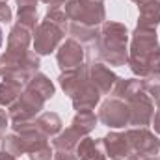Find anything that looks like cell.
I'll use <instances>...</instances> for the list:
<instances>
[{"label": "cell", "mask_w": 160, "mask_h": 160, "mask_svg": "<svg viewBox=\"0 0 160 160\" xmlns=\"http://www.w3.org/2000/svg\"><path fill=\"white\" fill-rule=\"evenodd\" d=\"M130 50H128V65L134 75L140 78L160 75V45L157 30L136 26L130 34Z\"/></svg>", "instance_id": "cell-1"}, {"label": "cell", "mask_w": 160, "mask_h": 160, "mask_svg": "<svg viewBox=\"0 0 160 160\" xmlns=\"http://www.w3.org/2000/svg\"><path fill=\"white\" fill-rule=\"evenodd\" d=\"M112 97H118L128 104L130 110V125L147 127L155 116V102L145 91L143 78H118L112 88Z\"/></svg>", "instance_id": "cell-2"}, {"label": "cell", "mask_w": 160, "mask_h": 160, "mask_svg": "<svg viewBox=\"0 0 160 160\" xmlns=\"http://www.w3.org/2000/svg\"><path fill=\"white\" fill-rule=\"evenodd\" d=\"M128 30L125 24L104 21L99 30V38L91 45V54L108 65L121 67L128 62Z\"/></svg>", "instance_id": "cell-3"}, {"label": "cell", "mask_w": 160, "mask_h": 160, "mask_svg": "<svg viewBox=\"0 0 160 160\" xmlns=\"http://www.w3.org/2000/svg\"><path fill=\"white\" fill-rule=\"evenodd\" d=\"M41 62L34 50L19 52V50H6L0 56V77L2 78H15L21 82H28L32 75L38 73Z\"/></svg>", "instance_id": "cell-4"}, {"label": "cell", "mask_w": 160, "mask_h": 160, "mask_svg": "<svg viewBox=\"0 0 160 160\" xmlns=\"http://www.w3.org/2000/svg\"><path fill=\"white\" fill-rule=\"evenodd\" d=\"M63 11L69 22H77L91 28H97L106 19L102 0H69L63 4Z\"/></svg>", "instance_id": "cell-5"}, {"label": "cell", "mask_w": 160, "mask_h": 160, "mask_svg": "<svg viewBox=\"0 0 160 160\" xmlns=\"http://www.w3.org/2000/svg\"><path fill=\"white\" fill-rule=\"evenodd\" d=\"M47 99L39 95L38 91H34L32 88H26L22 89V93L19 95V99L8 106V116L13 123H22V121H32L45 106Z\"/></svg>", "instance_id": "cell-6"}, {"label": "cell", "mask_w": 160, "mask_h": 160, "mask_svg": "<svg viewBox=\"0 0 160 160\" xmlns=\"http://www.w3.org/2000/svg\"><path fill=\"white\" fill-rule=\"evenodd\" d=\"M63 36H65L63 28L43 19L34 32V52L38 56H47V54L58 50Z\"/></svg>", "instance_id": "cell-7"}, {"label": "cell", "mask_w": 160, "mask_h": 160, "mask_svg": "<svg viewBox=\"0 0 160 160\" xmlns=\"http://www.w3.org/2000/svg\"><path fill=\"white\" fill-rule=\"evenodd\" d=\"M97 119L101 121L104 127L110 128H123L130 125V110L125 101L118 97H110L101 104Z\"/></svg>", "instance_id": "cell-8"}, {"label": "cell", "mask_w": 160, "mask_h": 160, "mask_svg": "<svg viewBox=\"0 0 160 160\" xmlns=\"http://www.w3.org/2000/svg\"><path fill=\"white\" fill-rule=\"evenodd\" d=\"M125 136H127L134 155L151 157V155H157L160 151V138L155 132H151L147 127L128 128V130H125Z\"/></svg>", "instance_id": "cell-9"}, {"label": "cell", "mask_w": 160, "mask_h": 160, "mask_svg": "<svg viewBox=\"0 0 160 160\" xmlns=\"http://www.w3.org/2000/svg\"><path fill=\"white\" fill-rule=\"evenodd\" d=\"M56 60H58V65H60L62 73L77 69V67H80L84 63V47L80 45L78 41L69 38V39H65L58 47Z\"/></svg>", "instance_id": "cell-10"}, {"label": "cell", "mask_w": 160, "mask_h": 160, "mask_svg": "<svg viewBox=\"0 0 160 160\" xmlns=\"http://www.w3.org/2000/svg\"><path fill=\"white\" fill-rule=\"evenodd\" d=\"M101 147L104 157L110 160H127L132 155L130 143L125 136V132H110L104 138H101Z\"/></svg>", "instance_id": "cell-11"}, {"label": "cell", "mask_w": 160, "mask_h": 160, "mask_svg": "<svg viewBox=\"0 0 160 160\" xmlns=\"http://www.w3.org/2000/svg\"><path fill=\"white\" fill-rule=\"evenodd\" d=\"M88 67H89V80H91V84L101 91V95H108L119 77L108 65H104L102 62H89Z\"/></svg>", "instance_id": "cell-12"}, {"label": "cell", "mask_w": 160, "mask_h": 160, "mask_svg": "<svg viewBox=\"0 0 160 160\" xmlns=\"http://www.w3.org/2000/svg\"><path fill=\"white\" fill-rule=\"evenodd\" d=\"M58 82H60L63 93L69 95V97H73L75 93H78L82 88H86V86L91 82V80H89V67L82 63V65L77 67V69L63 71V73L60 75Z\"/></svg>", "instance_id": "cell-13"}, {"label": "cell", "mask_w": 160, "mask_h": 160, "mask_svg": "<svg viewBox=\"0 0 160 160\" xmlns=\"http://www.w3.org/2000/svg\"><path fill=\"white\" fill-rule=\"evenodd\" d=\"M71 101H73V108H75L77 112L93 110V108L99 104V101H101V91L89 82L86 88H82L78 93H75V95L71 97Z\"/></svg>", "instance_id": "cell-14"}, {"label": "cell", "mask_w": 160, "mask_h": 160, "mask_svg": "<svg viewBox=\"0 0 160 160\" xmlns=\"http://www.w3.org/2000/svg\"><path fill=\"white\" fill-rule=\"evenodd\" d=\"M160 24V0H145L140 4V17L138 26L157 30Z\"/></svg>", "instance_id": "cell-15"}, {"label": "cell", "mask_w": 160, "mask_h": 160, "mask_svg": "<svg viewBox=\"0 0 160 160\" xmlns=\"http://www.w3.org/2000/svg\"><path fill=\"white\" fill-rule=\"evenodd\" d=\"M75 155L78 160H101L106 158L101 147V140H93L89 136H84L75 147Z\"/></svg>", "instance_id": "cell-16"}, {"label": "cell", "mask_w": 160, "mask_h": 160, "mask_svg": "<svg viewBox=\"0 0 160 160\" xmlns=\"http://www.w3.org/2000/svg\"><path fill=\"white\" fill-rule=\"evenodd\" d=\"M32 34L28 28L15 24L8 36V48L9 50H19V52H26L30 50V41H32Z\"/></svg>", "instance_id": "cell-17"}, {"label": "cell", "mask_w": 160, "mask_h": 160, "mask_svg": "<svg viewBox=\"0 0 160 160\" xmlns=\"http://www.w3.org/2000/svg\"><path fill=\"white\" fill-rule=\"evenodd\" d=\"M82 138H84V134H80L75 127H67L65 130H62L60 134L54 136L52 147L54 149H62V151H75L77 143Z\"/></svg>", "instance_id": "cell-18"}, {"label": "cell", "mask_w": 160, "mask_h": 160, "mask_svg": "<svg viewBox=\"0 0 160 160\" xmlns=\"http://www.w3.org/2000/svg\"><path fill=\"white\" fill-rule=\"evenodd\" d=\"M22 84L24 82L15 78H6L0 82V106H11L22 93Z\"/></svg>", "instance_id": "cell-19"}, {"label": "cell", "mask_w": 160, "mask_h": 160, "mask_svg": "<svg viewBox=\"0 0 160 160\" xmlns=\"http://www.w3.org/2000/svg\"><path fill=\"white\" fill-rule=\"evenodd\" d=\"M19 11H17V24L28 28L30 32H36L38 28V4L34 2H22L17 4Z\"/></svg>", "instance_id": "cell-20"}, {"label": "cell", "mask_w": 160, "mask_h": 160, "mask_svg": "<svg viewBox=\"0 0 160 160\" xmlns=\"http://www.w3.org/2000/svg\"><path fill=\"white\" fill-rule=\"evenodd\" d=\"M67 32L69 36L75 41H78L80 45H93L97 38H99V30L97 28H91V26H84V24H77V22H69L67 26Z\"/></svg>", "instance_id": "cell-21"}, {"label": "cell", "mask_w": 160, "mask_h": 160, "mask_svg": "<svg viewBox=\"0 0 160 160\" xmlns=\"http://www.w3.org/2000/svg\"><path fill=\"white\" fill-rule=\"evenodd\" d=\"M36 121V125L41 128V132L43 134H47L48 138H52V136H56V134H60L62 132V118L58 116V114H54V112H45V114H41Z\"/></svg>", "instance_id": "cell-22"}, {"label": "cell", "mask_w": 160, "mask_h": 160, "mask_svg": "<svg viewBox=\"0 0 160 160\" xmlns=\"http://www.w3.org/2000/svg\"><path fill=\"white\" fill-rule=\"evenodd\" d=\"M24 86H26V88H32L34 91H38V93L43 95L47 101H48V99H52V95H54V84L47 78L45 75H41V73L32 75L30 80H28Z\"/></svg>", "instance_id": "cell-23"}, {"label": "cell", "mask_w": 160, "mask_h": 160, "mask_svg": "<svg viewBox=\"0 0 160 160\" xmlns=\"http://www.w3.org/2000/svg\"><path fill=\"white\" fill-rule=\"evenodd\" d=\"M97 121H99V119H97V116H95L91 110H86V112H77V116H75V118H73V121H71V127H75L80 134L88 136V134L95 128Z\"/></svg>", "instance_id": "cell-24"}, {"label": "cell", "mask_w": 160, "mask_h": 160, "mask_svg": "<svg viewBox=\"0 0 160 160\" xmlns=\"http://www.w3.org/2000/svg\"><path fill=\"white\" fill-rule=\"evenodd\" d=\"M2 151H6V153H9L13 157H21V155L26 153L24 142H22V138L17 132H11V134L2 138Z\"/></svg>", "instance_id": "cell-25"}, {"label": "cell", "mask_w": 160, "mask_h": 160, "mask_svg": "<svg viewBox=\"0 0 160 160\" xmlns=\"http://www.w3.org/2000/svg\"><path fill=\"white\" fill-rule=\"evenodd\" d=\"M63 4H65V2H63ZM63 4L48 6L47 15H45V21H48V22H52V24H56V26H60V28H63V30L67 32L69 19H67V15H65V11H63Z\"/></svg>", "instance_id": "cell-26"}, {"label": "cell", "mask_w": 160, "mask_h": 160, "mask_svg": "<svg viewBox=\"0 0 160 160\" xmlns=\"http://www.w3.org/2000/svg\"><path fill=\"white\" fill-rule=\"evenodd\" d=\"M143 86H145V91L149 93V97L153 99V102H157V106L160 108V75L143 78Z\"/></svg>", "instance_id": "cell-27"}, {"label": "cell", "mask_w": 160, "mask_h": 160, "mask_svg": "<svg viewBox=\"0 0 160 160\" xmlns=\"http://www.w3.org/2000/svg\"><path fill=\"white\" fill-rule=\"evenodd\" d=\"M52 157H54V151L50 149V145H45V147H41V149L28 155L30 160H50Z\"/></svg>", "instance_id": "cell-28"}, {"label": "cell", "mask_w": 160, "mask_h": 160, "mask_svg": "<svg viewBox=\"0 0 160 160\" xmlns=\"http://www.w3.org/2000/svg\"><path fill=\"white\" fill-rule=\"evenodd\" d=\"M54 160H78L75 151H62V149H54Z\"/></svg>", "instance_id": "cell-29"}, {"label": "cell", "mask_w": 160, "mask_h": 160, "mask_svg": "<svg viewBox=\"0 0 160 160\" xmlns=\"http://www.w3.org/2000/svg\"><path fill=\"white\" fill-rule=\"evenodd\" d=\"M0 21L2 22H9L11 21V9L6 2H0Z\"/></svg>", "instance_id": "cell-30"}, {"label": "cell", "mask_w": 160, "mask_h": 160, "mask_svg": "<svg viewBox=\"0 0 160 160\" xmlns=\"http://www.w3.org/2000/svg\"><path fill=\"white\" fill-rule=\"evenodd\" d=\"M8 121H9V116L0 108V142L4 138V132H6V127H8Z\"/></svg>", "instance_id": "cell-31"}, {"label": "cell", "mask_w": 160, "mask_h": 160, "mask_svg": "<svg viewBox=\"0 0 160 160\" xmlns=\"http://www.w3.org/2000/svg\"><path fill=\"white\" fill-rule=\"evenodd\" d=\"M22 2H34V4H38L39 0H17V4H22ZM41 2H45L47 6H54V4H63V0H41Z\"/></svg>", "instance_id": "cell-32"}, {"label": "cell", "mask_w": 160, "mask_h": 160, "mask_svg": "<svg viewBox=\"0 0 160 160\" xmlns=\"http://www.w3.org/2000/svg\"><path fill=\"white\" fill-rule=\"evenodd\" d=\"M151 123H153V127H155V132L160 134V108L155 112V116H153V121H151Z\"/></svg>", "instance_id": "cell-33"}, {"label": "cell", "mask_w": 160, "mask_h": 160, "mask_svg": "<svg viewBox=\"0 0 160 160\" xmlns=\"http://www.w3.org/2000/svg\"><path fill=\"white\" fill-rule=\"evenodd\" d=\"M127 160H160V158L157 157V155H151V157H142V155H134V153H132V155H130Z\"/></svg>", "instance_id": "cell-34"}, {"label": "cell", "mask_w": 160, "mask_h": 160, "mask_svg": "<svg viewBox=\"0 0 160 160\" xmlns=\"http://www.w3.org/2000/svg\"><path fill=\"white\" fill-rule=\"evenodd\" d=\"M0 160H17V157L9 155V153H6V151H0Z\"/></svg>", "instance_id": "cell-35"}, {"label": "cell", "mask_w": 160, "mask_h": 160, "mask_svg": "<svg viewBox=\"0 0 160 160\" xmlns=\"http://www.w3.org/2000/svg\"><path fill=\"white\" fill-rule=\"evenodd\" d=\"M2 41H4V34H2V28H0V47H2Z\"/></svg>", "instance_id": "cell-36"}, {"label": "cell", "mask_w": 160, "mask_h": 160, "mask_svg": "<svg viewBox=\"0 0 160 160\" xmlns=\"http://www.w3.org/2000/svg\"><path fill=\"white\" fill-rule=\"evenodd\" d=\"M132 2H136V4H142V2H145V0H132Z\"/></svg>", "instance_id": "cell-37"}, {"label": "cell", "mask_w": 160, "mask_h": 160, "mask_svg": "<svg viewBox=\"0 0 160 160\" xmlns=\"http://www.w3.org/2000/svg\"><path fill=\"white\" fill-rule=\"evenodd\" d=\"M0 2H8V0H0Z\"/></svg>", "instance_id": "cell-38"}, {"label": "cell", "mask_w": 160, "mask_h": 160, "mask_svg": "<svg viewBox=\"0 0 160 160\" xmlns=\"http://www.w3.org/2000/svg\"><path fill=\"white\" fill-rule=\"evenodd\" d=\"M101 160H106V158H101Z\"/></svg>", "instance_id": "cell-39"}]
</instances>
